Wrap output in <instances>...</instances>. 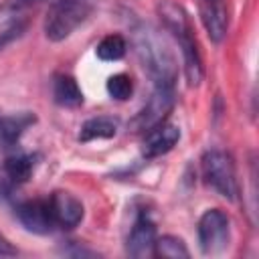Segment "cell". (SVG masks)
<instances>
[{"instance_id": "obj_13", "label": "cell", "mask_w": 259, "mask_h": 259, "mask_svg": "<svg viewBox=\"0 0 259 259\" xmlns=\"http://www.w3.org/2000/svg\"><path fill=\"white\" fill-rule=\"evenodd\" d=\"M53 99L61 107H77L83 103V93L71 75H57L53 81Z\"/></svg>"}, {"instance_id": "obj_16", "label": "cell", "mask_w": 259, "mask_h": 259, "mask_svg": "<svg viewBox=\"0 0 259 259\" xmlns=\"http://www.w3.org/2000/svg\"><path fill=\"white\" fill-rule=\"evenodd\" d=\"M6 174L12 182H26L34 168V158L28 154H14L6 158Z\"/></svg>"}, {"instance_id": "obj_4", "label": "cell", "mask_w": 259, "mask_h": 259, "mask_svg": "<svg viewBox=\"0 0 259 259\" xmlns=\"http://www.w3.org/2000/svg\"><path fill=\"white\" fill-rule=\"evenodd\" d=\"M198 243L202 253L217 255L229 245V217L221 208H208L198 221Z\"/></svg>"}, {"instance_id": "obj_2", "label": "cell", "mask_w": 259, "mask_h": 259, "mask_svg": "<svg viewBox=\"0 0 259 259\" xmlns=\"http://www.w3.org/2000/svg\"><path fill=\"white\" fill-rule=\"evenodd\" d=\"M91 14V4L87 0H57L49 6L45 14V34L53 42H61L71 36Z\"/></svg>"}, {"instance_id": "obj_7", "label": "cell", "mask_w": 259, "mask_h": 259, "mask_svg": "<svg viewBox=\"0 0 259 259\" xmlns=\"http://www.w3.org/2000/svg\"><path fill=\"white\" fill-rule=\"evenodd\" d=\"M49 206L55 225L61 229H75L83 221V204L77 196L65 190H57L49 196Z\"/></svg>"}, {"instance_id": "obj_6", "label": "cell", "mask_w": 259, "mask_h": 259, "mask_svg": "<svg viewBox=\"0 0 259 259\" xmlns=\"http://www.w3.org/2000/svg\"><path fill=\"white\" fill-rule=\"evenodd\" d=\"M16 217L22 223V227L30 233L36 235H49L57 225L49 206V198H32V200H24L16 206Z\"/></svg>"}, {"instance_id": "obj_9", "label": "cell", "mask_w": 259, "mask_h": 259, "mask_svg": "<svg viewBox=\"0 0 259 259\" xmlns=\"http://www.w3.org/2000/svg\"><path fill=\"white\" fill-rule=\"evenodd\" d=\"M156 227L154 223L146 217V214H140L138 221L134 223L132 231H130V237H127V253L132 257H152L154 255V245H156Z\"/></svg>"}, {"instance_id": "obj_17", "label": "cell", "mask_w": 259, "mask_h": 259, "mask_svg": "<svg viewBox=\"0 0 259 259\" xmlns=\"http://www.w3.org/2000/svg\"><path fill=\"white\" fill-rule=\"evenodd\" d=\"M127 51V42L121 34H107L99 40L95 53L101 61H119Z\"/></svg>"}, {"instance_id": "obj_10", "label": "cell", "mask_w": 259, "mask_h": 259, "mask_svg": "<svg viewBox=\"0 0 259 259\" xmlns=\"http://www.w3.org/2000/svg\"><path fill=\"white\" fill-rule=\"evenodd\" d=\"M198 12H200V20L206 28L208 38L212 42H221L229 26V16H227V8L223 0H200Z\"/></svg>"}, {"instance_id": "obj_15", "label": "cell", "mask_w": 259, "mask_h": 259, "mask_svg": "<svg viewBox=\"0 0 259 259\" xmlns=\"http://www.w3.org/2000/svg\"><path fill=\"white\" fill-rule=\"evenodd\" d=\"M34 121V115L30 113H16V115H6L0 117V142L8 148L18 142L22 132Z\"/></svg>"}, {"instance_id": "obj_19", "label": "cell", "mask_w": 259, "mask_h": 259, "mask_svg": "<svg viewBox=\"0 0 259 259\" xmlns=\"http://www.w3.org/2000/svg\"><path fill=\"white\" fill-rule=\"evenodd\" d=\"M107 93L111 99L115 101H125L132 97L134 93V83H132V77L125 75V73H117V75H111L107 79Z\"/></svg>"}, {"instance_id": "obj_12", "label": "cell", "mask_w": 259, "mask_h": 259, "mask_svg": "<svg viewBox=\"0 0 259 259\" xmlns=\"http://www.w3.org/2000/svg\"><path fill=\"white\" fill-rule=\"evenodd\" d=\"M158 14H160V18H162L164 28H166L168 32H172L174 38H180V36H184V34L190 32V24H188L186 12H184L178 4H174V2H170V0H162V2L158 4Z\"/></svg>"}, {"instance_id": "obj_11", "label": "cell", "mask_w": 259, "mask_h": 259, "mask_svg": "<svg viewBox=\"0 0 259 259\" xmlns=\"http://www.w3.org/2000/svg\"><path fill=\"white\" fill-rule=\"evenodd\" d=\"M178 45H180V53H182V65H184V75H186V81L188 85L196 87L202 77H204V69H202V59H200V53H198V47H196V40L192 38V34H184L180 38H176Z\"/></svg>"}, {"instance_id": "obj_1", "label": "cell", "mask_w": 259, "mask_h": 259, "mask_svg": "<svg viewBox=\"0 0 259 259\" xmlns=\"http://www.w3.org/2000/svg\"><path fill=\"white\" fill-rule=\"evenodd\" d=\"M134 47H136L142 67L152 77L156 87L172 89V85L176 81L178 67H176V57H174L166 36L160 34V30H156L152 26H142L136 30Z\"/></svg>"}, {"instance_id": "obj_14", "label": "cell", "mask_w": 259, "mask_h": 259, "mask_svg": "<svg viewBox=\"0 0 259 259\" xmlns=\"http://www.w3.org/2000/svg\"><path fill=\"white\" fill-rule=\"evenodd\" d=\"M115 134H117V119L99 115V117H91V119H87V121L81 125L79 140H81V142L107 140V138H113Z\"/></svg>"}, {"instance_id": "obj_8", "label": "cell", "mask_w": 259, "mask_h": 259, "mask_svg": "<svg viewBox=\"0 0 259 259\" xmlns=\"http://www.w3.org/2000/svg\"><path fill=\"white\" fill-rule=\"evenodd\" d=\"M144 146H142V154L146 158H156L162 156L166 152H170L178 140H180V127L168 121L158 123L156 127H152L150 132L144 134Z\"/></svg>"}, {"instance_id": "obj_21", "label": "cell", "mask_w": 259, "mask_h": 259, "mask_svg": "<svg viewBox=\"0 0 259 259\" xmlns=\"http://www.w3.org/2000/svg\"><path fill=\"white\" fill-rule=\"evenodd\" d=\"M32 2H40V0H12L14 6H26V4H32Z\"/></svg>"}, {"instance_id": "obj_18", "label": "cell", "mask_w": 259, "mask_h": 259, "mask_svg": "<svg viewBox=\"0 0 259 259\" xmlns=\"http://www.w3.org/2000/svg\"><path fill=\"white\" fill-rule=\"evenodd\" d=\"M154 255L166 257V259H180V257H190V251L186 249L182 239H178L174 235H164V237L156 239Z\"/></svg>"}, {"instance_id": "obj_20", "label": "cell", "mask_w": 259, "mask_h": 259, "mask_svg": "<svg viewBox=\"0 0 259 259\" xmlns=\"http://www.w3.org/2000/svg\"><path fill=\"white\" fill-rule=\"evenodd\" d=\"M0 255H16V249L10 245V241L6 237L0 235Z\"/></svg>"}, {"instance_id": "obj_3", "label": "cell", "mask_w": 259, "mask_h": 259, "mask_svg": "<svg viewBox=\"0 0 259 259\" xmlns=\"http://www.w3.org/2000/svg\"><path fill=\"white\" fill-rule=\"evenodd\" d=\"M202 176L208 186H212L221 196L235 200L239 194L237 170L233 158L223 150H210L202 156Z\"/></svg>"}, {"instance_id": "obj_5", "label": "cell", "mask_w": 259, "mask_h": 259, "mask_svg": "<svg viewBox=\"0 0 259 259\" xmlns=\"http://www.w3.org/2000/svg\"><path fill=\"white\" fill-rule=\"evenodd\" d=\"M172 89H166V87H156V91L152 93V97L148 99L146 107L134 117L132 121V127L134 132H150L152 127H156L158 123L166 121V115L170 113L172 109Z\"/></svg>"}]
</instances>
